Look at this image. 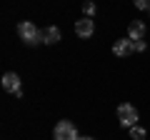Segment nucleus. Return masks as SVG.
<instances>
[{
  "mask_svg": "<svg viewBox=\"0 0 150 140\" xmlns=\"http://www.w3.org/2000/svg\"><path fill=\"white\" fill-rule=\"evenodd\" d=\"M118 120L123 128H135L138 125V110H135V105H130V103H123L118 108Z\"/></svg>",
  "mask_w": 150,
  "mask_h": 140,
  "instance_id": "nucleus-2",
  "label": "nucleus"
},
{
  "mask_svg": "<svg viewBox=\"0 0 150 140\" xmlns=\"http://www.w3.org/2000/svg\"><path fill=\"white\" fill-rule=\"evenodd\" d=\"M143 35H145V23L143 20H133L128 25V38L135 43V40H143Z\"/></svg>",
  "mask_w": 150,
  "mask_h": 140,
  "instance_id": "nucleus-7",
  "label": "nucleus"
},
{
  "mask_svg": "<svg viewBox=\"0 0 150 140\" xmlns=\"http://www.w3.org/2000/svg\"><path fill=\"white\" fill-rule=\"evenodd\" d=\"M135 50L143 53V50H145V40H135Z\"/></svg>",
  "mask_w": 150,
  "mask_h": 140,
  "instance_id": "nucleus-12",
  "label": "nucleus"
},
{
  "mask_svg": "<svg viewBox=\"0 0 150 140\" xmlns=\"http://www.w3.org/2000/svg\"><path fill=\"white\" fill-rule=\"evenodd\" d=\"M112 53L118 55V58H128L130 53H135V43L130 38H120V40H115V45H112Z\"/></svg>",
  "mask_w": 150,
  "mask_h": 140,
  "instance_id": "nucleus-5",
  "label": "nucleus"
},
{
  "mask_svg": "<svg viewBox=\"0 0 150 140\" xmlns=\"http://www.w3.org/2000/svg\"><path fill=\"white\" fill-rule=\"evenodd\" d=\"M43 38H45V43H48V45H55L60 40V30L55 25H50V28H45V30H43Z\"/></svg>",
  "mask_w": 150,
  "mask_h": 140,
  "instance_id": "nucleus-8",
  "label": "nucleus"
},
{
  "mask_svg": "<svg viewBox=\"0 0 150 140\" xmlns=\"http://www.w3.org/2000/svg\"><path fill=\"white\" fill-rule=\"evenodd\" d=\"M80 140H95V138H80Z\"/></svg>",
  "mask_w": 150,
  "mask_h": 140,
  "instance_id": "nucleus-13",
  "label": "nucleus"
},
{
  "mask_svg": "<svg viewBox=\"0 0 150 140\" xmlns=\"http://www.w3.org/2000/svg\"><path fill=\"white\" fill-rule=\"evenodd\" d=\"M3 90H8V93H13L15 98H20V95H23V90H20V78H18L15 73H5V75H3Z\"/></svg>",
  "mask_w": 150,
  "mask_h": 140,
  "instance_id": "nucleus-4",
  "label": "nucleus"
},
{
  "mask_svg": "<svg viewBox=\"0 0 150 140\" xmlns=\"http://www.w3.org/2000/svg\"><path fill=\"white\" fill-rule=\"evenodd\" d=\"M18 35H20L23 40H25L28 45H38V43H45V38H43V30H38L33 23H20L18 25Z\"/></svg>",
  "mask_w": 150,
  "mask_h": 140,
  "instance_id": "nucleus-1",
  "label": "nucleus"
},
{
  "mask_svg": "<svg viewBox=\"0 0 150 140\" xmlns=\"http://www.w3.org/2000/svg\"><path fill=\"white\" fill-rule=\"evenodd\" d=\"M145 128H140V125H135V128H130V138L133 140H145Z\"/></svg>",
  "mask_w": 150,
  "mask_h": 140,
  "instance_id": "nucleus-9",
  "label": "nucleus"
},
{
  "mask_svg": "<svg viewBox=\"0 0 150 140\" xmlns=\"http://www.w3.org/2000/svg\"><path fill=\"white\" fill-rule=\"evenodd\" d=\"M83 13H85V18L95 15V3H85V5H83Z\"/></svg>",
  "mask_w": 150,
  "mask_h": 140,
  "instance_id": "nucleus-10",
  "label": "nucleus"
},
{
  "mask_svg": "<svg viewBox=\"0 0 150 140\" xmlns=\"http://www.w3.org/2000/svg\"><path fill=\"white\" fill-rule=\"evenodd\" d=\"M53 138L55 140H80V135H78V130L70 120H60L53 130Z\"/></svg>",
  "mask_w": 150,
  "mask_h": 140,
  "instance_id": "nucleus-3",
  "label": "nucleus"
},
{
  "mask_svg": "<svg viewBox=\"0 0 150 140\" xmlns=\"http://www.w3.org/2000/svg\"><path fill=\"white\" fill-rule=\"evenodd\" d=\"M135 8H140V10H150V3H148V0H135Z\"/></svg>",
  "mask_w": 150,
  "mask_h": 140,
  "instance_id": "nucleus-11",
  "label": "nucleus"
},
{
  "mask_svg": "<svg viewBox=\"0 0 150 140\" xmlns=\"http://www.w3.org/2000/svg\"><path fill=\"white\" fill-rule=\"evenodd\" d=\"M93 33H95V20H90V18H80V20H75V35H80V38H90Z\"/></svg>",
  "mask_w": 150,
  "mask_h": 140,
  "instance_id": "nucleus-6",
  "label": "nucleus"
}]
</instances>
